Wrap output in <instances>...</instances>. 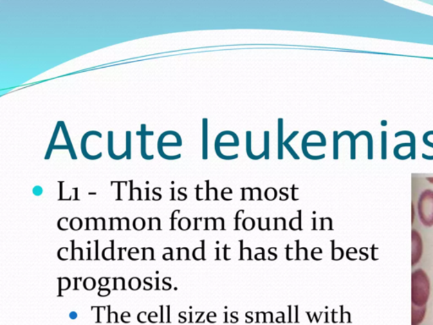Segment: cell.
<instances>
[{"label":"cell","mask_w":433,"mask_h":325,"mask_svg":"<svg viewBox=\"0 0 433 325\" xmlns=\"http://www.w3.org/2000/svg\"><path fill=\"white\" fill-rule=\"evenodd\" d=\"M430 297V281L421 268L412 275V304L416 307L427 306Z\"/></svg>","instance_id":"1"},{"label":"cell","mask_w":433,"mask_h":325,"mask_svg":"<svg viewBox=\"0 0 433 325\" xmlns=\"http://www.w3.org/2000/svg\"><path fill=\"white\" fill-rule=\"evenodd\" d=\"M420 221L425 226L433 225V191L427 189L421 194L417 204Z\"/></svg>","instance_id":"2"},{"label":"cell","mask_w":433,"mask_h":325,"mask_svg":"<svg viewBox=\"0 0 433 325\" xmlns=\"http://www.w3.org/2000/svg\"><path fill=\"white\" fill-rule=\"evenodd\" d=\"M412 266H416L420 262L423 252V239L416 230H412Z\"/></svg>","instance_id":"3"},{"label":"cell","mask_w":433,"mask_h":325,"mask_svg":"<svg viewBox=\"0 0 433 325\" xmlns=\"http://www.w3.org/2000/svg\"><path fill=\"white\" fill-rule=\"evenodd\" d=\"M427 312V306L424 307H416L412 305V325H419L423 322Z\"/></svg>","instance_id":"4"},{"label":"cell","mask_w":433,"mask_h":325,"mask_svg":"<svg viewBox=\"0 0 433 325\" xmlns=\"http://www.w3.org/2000/svg\"><path fill=\"white\" fill-rule=\"evenodd\" d=\"M283 119H279V160H283Z\"/></svg>","instance_id":"5"},{"label":"cell","mask_w":433,"mask_h":325,"mask_svg":"<svg viewBox=\"0 0 433 325\" xmlns=\"http://www.w3.org/2000/svg\"><path fill=\"white\" fill-rule=\"evenodd\" d=\"M208 158V119H203V160Z\"/></svg>","instance_id":"6"},{"label":"cell","mask_w":433,"mask_h":325,"mask_svg":"<svg viewBox=\"0 0 433 325\" xmlns=\"http://www.w3.org/2000/svg\"><path fill=\"white\" fill-rule=\"evenodd\" d=\"M298 134H299V131L293 132V133H292L291 135V137L288 138L286 140V141L284 142V146L286 147V149L288 151V152H290L291 154L292 157L295 158V160H299L300 158H299L297 154H296L295 152V151L293 149H292V147L290 146V145H288V143H290L291 140L293 139L295 137H296V135H298Z\"/></svg>","instance_id":"7"},{"label":"cell","mask_w":433,"mask_h":325,"mask_svg":"<svg viewBox=\"0 0 433 325\" xmlns=\"http://www.w3.org/2000/svg\"><path fill=\"white\" fill-rule=\"evenodd\" d=\"M269 132L268 131H265V158L266 160H268L269 158V143H268V140H269Z\"/></svg>","instance_id":"8"},{"label":"cell","mask_w":433,"mask_h":325,"mask_svg":"<svg viewBox=\"0 0 433 325\" xmlns=\"http://www.w3.org/2000/svg\"><path fill=\"white\" fill-rule=\"evenodd\" d=\"M33 194L36 196H40L42 194H43V189L39 187H37L33 189Z\"/></svg>","instance_id":"9"},{"label":"cell","mask_w":433,"mask_h":325,"mask_svg":"<svg viewBox=\"0 0 433 325\" xmlns=\"http://www.w3.org/2000/svg\"><path fill=\"white\" fill-rule=\"evenodd\" d=\"M70 316L72 319H77V313L72 312Z\"/></svg>","instance_id":"10"}]
</instances>
